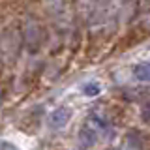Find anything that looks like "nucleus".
Segmentation results:
<instances>
[{
	"instance_id": "obj_1",
	"label": "nucleus",
	"mask_w": 150,
	"mask_h": 150,
	"mask_svg": "<svg viewBox=\"0 0 150 150\" xmlns=\"http://www.w3.org/2000/svg\"><path fill=\"white\" fill-rule=\"evenodd\" d=\"M69 116H71V111H69L68 107H58V109H54V111L49 115V124H51V128H54V129L64 128V126L68 124Z\"/></svg>"
},
{
	"instance_id": "obj_2",
	"label": "nucleus",
	"mask_w": 150,
	"mask_h": 150,
	"mask_svg": "<svg viewBox=\"0 0 150 150\" xmlns=\"http://www.w3.org/2000/svg\"><path fill=\"white\" fill-rule=\"evenodd\" d=\"M79 148L81 150H88L90 146H94L98 141V131L90 128V126H84V128H81V131H79Z\"/></svg>"
},
{
	"instance_id": "obj_3",
	"label": "nucleus",
	"mask_w": 150,
	"mask_h": 150,
	"mask_svg": "<svg viewBox=\"0 0 150 150\" xmlns=\"http://www.w3.org/2000/svg\"><path fill=\"white\" fill-rule=\"evenodd\" d=\"M25 38H26V45L30 47V49H36V47L41 43V32H40V28L34 26V25H28L26 26Z\"/></svg>"
},
{
	"instance_id": "obj_4",
	"label": "nucleus",
	"mask_w": 150,
	"mask_h": 150,
	"mask_svg": "<svg viewBox=\"0 0 150 150\" xmlns=\"http://www.w3.org/2000/svg\"><path fill=\"white\" fill-rule=\"evenodd\" d=\"M133 77L137 81H150V64H137L133 68Z\"/></svg>"
},
{
	"instance_id": "obj_5",
	"label": "nucleus",
	"mask_w": 150,
	"mask_h": 150,
	"mask_svg": "<svg viewBox=\"0 0 150 150\" xmlns=\"http://www.w3.org/2000/svg\"><path fill=\"white\" fill-rule=\"evenodd\" d=\"M101 90V86L98 83H88V84H84V88H83V92L86 94V96H96V94H100Z\"/></svg>"
},
{
	"instance_id": "obj_6",
	"label": "nucleus",
	"mask_w": 150,
	"mask_h": 150,
	"mask_svg": "<svg viewBox=\"0 0 150 150\" xmlns=\"http://www.w3.org/2000/svg\"><path fill=\"white\" fill-rule=\"evenodd\" d=\"M143 116L146 120H150V103H146V105H144V109H143Z\"/></svg>"
}]
</instances>
